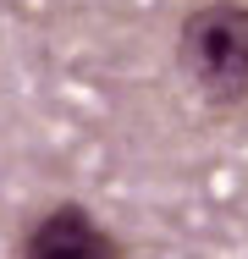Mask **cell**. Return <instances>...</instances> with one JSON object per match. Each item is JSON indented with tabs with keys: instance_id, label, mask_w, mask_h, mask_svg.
Instances as JSON below:
<instances>
[{
	"instance_id": "6da1fadb",
	"label": "cell",
	"mask_w": 248,
	"mask_h": 259,
	"mask_svg": "<svg viewBox=\"0 0 248 259\" xmlns=\"http://www.w3.org/2000/svg\"><path fill=\"white\" fill-rule=\"evenodd\" d=\"M177 61L204 100H243L248 94V6L215 0V6L188 11L182 39H177Z\"/></svg>"
},
{
	"instance_id": "7a4b0ae2",
	"label": "cell",
	"mask_w": 248,
	"mask_h": 259,
	"mask_svg": "<svg viewBox=\"0 0 248 259\" xmlns=\"http://www.w3.org/2000/svg\"><path fill=\"white\" fill-rule=\"evenodd\" d=\"M22 259H121V248L83 204H55L22 237Z\"/></svg>"
}]
</instances>
